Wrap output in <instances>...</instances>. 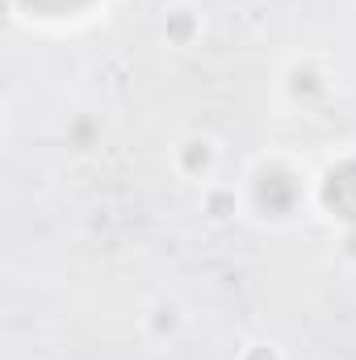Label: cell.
Listing matches in <instances>:
<instances>
[{
  "label": "cell",
  "instance_id": "1",
  "mask_svg": "<svg viewBox=\"0 0 356 360\" xmlns=\"http://www.w3.org/2000/svg\"><path fill=\"white\" fill-rule=\"evenodd\" d=\"M327 205L340 218L356 222V164H344L340 172H331V180H327Z\"/></svg>",
  "mask_w": 356,
  "mask_h": 360
},
{
  "label": "cell",
  "instance_id": "2",
  "mask_svg": "<svg viewBox=\"0 0 356 360\" xmlns=\"http://www.w3.org/2000/svg\"><path fill=\"white\" fill-rule=\"evenodd\" d=\"M256 197H260V205H268V214H281L293 201V184H289V176H281V172H268L260 180V188H256Z\"/></svg>",
  "mask_w": 356,
  "mask_h": 360
}]
</instances>
